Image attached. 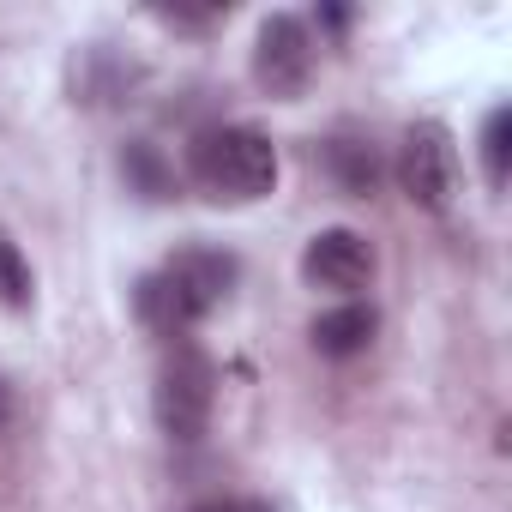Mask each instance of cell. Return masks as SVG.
<instances>
[{"label":"cell","instance_id":"cell-1","mask_svg":"<svg viewBox=\"0 0 512 512\" xmlns=\"http://www.w3.org/2000/svg\"><path fill=\"white\" fill-rule=\"evenodd\" d=\"M229 284H235V260H229V253H217V247H181L169 266H157L139 284L133 302H139V320L151 332L181 338V332H193L229 296Z\"/></svg>","mask_w":512,"mask_h":512},{"label":"cell","instance_id":"cell-2","mask_svg":"<svg viewBox=\"0 0 512 512\" xmlns=\"http://www.w3.org/2000/svg\"><path fill=\"white\" fill-rule=\"evenodd\" d=\"M187 163H193V181L211 199H229V205L266 199L278 187V145L266 133H253V127H211V133H199Z\"/></svg>","mask_w":512,"mask_h":512},{"label":"cell","instance_id":"cell-3","mask_svg":"<svg viewBox=\"0 0 512 512\" xmlns=\"http://www.w3.org/2000/svg\"><path fill=\"white\" fill-rule=\"evenodd\" d=\"M211 404H217V368L193 350V344H175L157 368V422L169 440H199L205 422H211Z\"/></svg>","mask_w":512,"mask_h":512},{"label":"cell","instance_id":"cell-4","mask_svg":"<svg viewBox=\"0 0 512 512\" xmlns=\"http://www.w3.org/2000/svg\"><path fill=\"white\" fill-rule=\"evenodd\" d=\"M398 187L410 205L422 211H446L452 193H458V151H452V133L440 121H416L404 133V151H398Z\"/></svg>","mask_w":512,"mask_h":512},{"label":"cell","instance_id":"cell-5","mask_svg":"<svg viewBox=\"0 0 512 512\" xmlns=\"http://www.w3.org/2000/svg\"><path fill=\"white\" fill-rule=\"evenodd\" d=\"M253 79H260L266 97L296 103L314 79V37L296 13H272L260 25V43H253Z\"/></svg>","mask_w":512,"mask_h":512},{"label":"cell","instance_id":"cell-6","mask_svg":"<svg viewBox=\"0 0 512 512\" xmlns=\"http://www.w3.org/2000/svg\"><path fill=\"white\" fill-rule=\"evenodd\" d=\"M302 278L314 290H332V296L368 290V278H374V247H368V235H356V229H320L308 241V253H302Z\"/></svg>","mask_w":512,"mask_h":512},{"label":"cell","instance_id":"cell-7","mask_svg":"<svg viewBox=\"0 0 512 512\" xmlns=\"http://www.w3.org/2000/svg\"><path fill=\"white\" fill-rule=\"evenodd\" d=\"M374 332H380V314L362 308V302H344V308H332V314L314 320V350L332 356V362H344V356H362L374 344Z\"/></svg>","mask_w":512,"mask_h":512},{"label":"cell","instance_id":"cell-8","mask_svg":"<svg viewBox=\"0 0 512 512\" xmlns=\"http://www.w3.org/2000/svg\"><path fill=\"white\" fill-rule=\"evenodd\" d=\"M326 169H332V181H338L350 199H368V193L380 187V151L362 145V139H332V145H326Z\"/></svg>","mask_w":512,"mask_h":512},{"label":"cell","instance_id":"cell-9","mask_svg":"<svg viewBox=\"0 0 512 512\" xmlns=\"http://www.w3.org/2000/svg\"><path fill=\"white\" fill-rule=\"evenodd\" d=\"M121 175H127L145 199H169V193H175V175H169V163L157 157V145H127V151H121Z\"/></svg>","mask_w":512,"mask_h":512},{"label":"cell","instance_id":"cell-10","mask_svg":"<svg viewBox=\"0 0 512 512\" xmlns=\"http://www.w3.org/2000/svg\"><path fill=\"white\" fill-rule=\"evenodd\" d=\"M31 296H37V284H31V260L19 253V241L0 229V302H7V308H31Z\"/></svg>","mask_w":512,"mask_h":512},{"label":"cell","instance_id":"cell-11","mask_svg":"<svg viewBox=\"0 0 512 512\" xmlns=\"http://www.w3.org/2000/svg\"><path fill=\"white\" fill-rule=\"evenodd\" d=\"M482 169H488V187H506V175H512V109L488 115V127H482Z\"/></svg>","mask_w":512,"mask_h":512},{"label":"cell","instance_id":"cell-12","mask_svg":"<svg viewBox=\"0 0 512 512\" xmlns=\"http://www.w3.org/2000/svg\"><path fill=\"white\" fill-rule=\"evenodd\" d=\"M193 512H272V506H260V500H205Z\"/></svg>","mask_w":512,"mask_h":512},{"label":"cell","instance_id":"cell-13","mask_svg":"<svg viewBox=\"0 0 512 512\" xmlns=\"http://www.w3.org/2000/svg\"><path fill=\"white\" fill-rule=\"evenodd\" d=\"M13 422V392H7V380H0V428Z\"/></svg>","mask_w":512,"mask_h":512}]
</instances>
